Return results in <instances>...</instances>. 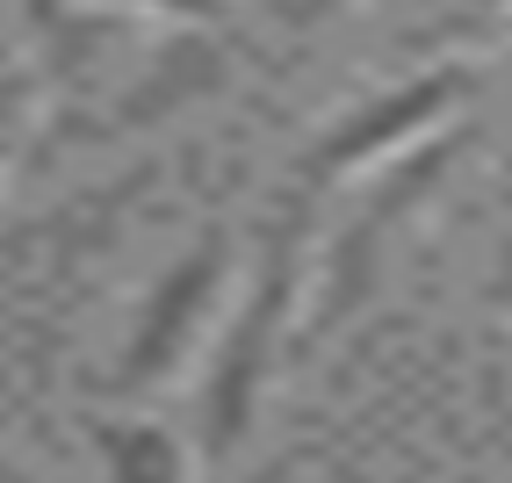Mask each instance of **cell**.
<instances>
[{"label":"cell","mask_w":512,"mask_h":483,"mask_svg":"<svg viewBox=\"0 0 512 483\" xmlns=\"http://www.w3.org/2000/svg\"><path fill=\"white\" fill-rule=\"evenodd\" d=\"M455 152H462V137H440V145H426L412 166H397V174L368 195V210L332 238V260H325V289H318V310H311V332H325V325H339L347 310L368 296V282H375V267H383V246H390V231L419 210V202L440 188V174L455 166Z\"/></svg>","instance_id":"cell-1"},{"label":"cell","mask_w":512,"mask_h":483,"mask_svg":"<svg viewBox=\"0 0 512 483\" xmlns=\"http://www.w3.org/2000/svg\"><path fill=\"white\" fill-rule=\"evenodd\" d=\"M476 87L469 65H440V73L412 80V87H390V94H375L368 109L354 116H339L325 137H318V152H311V181H332V174H347V166L375 159L383 145H404L412 130H426L440 109H455V101Z\"/></svg>","instance_id":"cell-2"},{"label":"cell","mask_w":512,"mask_h":483,"mask_svg":"<svg viewBox=\"0 0 512 483\" xmlns=\"http://www.w3.org/2000/svg\"><path fill=\"white\" fill-rule=\"evenodd\" d=\"M282 310H289V231H275V246H267V274L246 303V318H238L231 347L217 361V383H210V447H231L253 419V397H260V375H267V347H275L282 332Z\"/></svg>","instance_id":"cell-3"},{"label":"cell","mask_w":512,"mask_h":483,"mask_svg":"<svg viewBox=\"0 0 512 483\" xmlns=\"http://www.w3.org/2000/svg\"><path fill=\"white\" fill-rule=\"evenodd\" d=\"M217 253H224V246L210 238V246H202V253L181 267V282H166V289H159L152 318H145V332H138V347H130V383H152V375L188 347L195 310L210 303V289H217Z\"/></svg>","instance_id":"cell-4"},{"label":"cell","mask_w":512,"mask_h":483,"mask_svg":"<svg viewBox=\"0 0 512 483\" xmlns=\"http://www.w3.org/2000/svg\"><path fill=\"white\" fill-rule=\"evenodd\" d=\"M339 8V0H296V22H325Z\"/></svg>","instance_id":"cell-5"},{"label":"cell","mask_w":512,"mask_h":483,"mask_svg":"<svg viewBox=\"0 0 512 483\" xmlns=\"http://www.w3.org/2000/svg\"><path fill=\"white\" fill-rule=\"evenodd\" d=\"M174 8H195V15H217V0H174Z\"/></svg>","instance_id":"cell-6"}]
</instances>
